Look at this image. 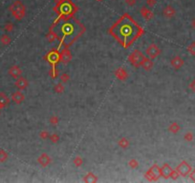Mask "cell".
<instances>
[{
	"mask_svg": "<svg viewBox=\"0 0 195 183\" xmlns=\"http://www.w3.org/2000/svg\"><path fill=\"white\" fill-rule=\"evenodd\" d=\"M143 58H145V56H143L142 51H140L139 50H135L130 54V56H128V60L134 67H139L141 66Z\"/></svg>",
	"mask_w": 195,
	"mask_h": 183,
	"instance_id": "cell-1",
	"label": "cell"
},
{
	"mask_svg": "<svg viewBox=\"0 0 195 183\" xmlns=\"http://www.w3.org/2000/svg\"><path fill=\"white\" fill-rule=\"evenodd\" d=\"M161 53V51L159 49V47L157 46L156 44H150L149 46L147 47V49L145 51V54H146V56L150 59H154V58H156L157 56H159Z\"/></svg>",
	"mask_w": 195,
	"mask_h": 183,
	"instance_id": "cell-2",
	"label": "cell"
},
{
	"mask_svg": "<svg viewBox=\"0 0 195 183\" xmlns=\"http://www.w3.org/2000/svg\"><path fill=\"white\" fill-rule=\"evenodd\" d=\"M15 8L13 10V15L15 16L16 19H21L25 15V8L24 6L21 4L20 2H16L15 4Z\"/></svg>",
	"mask_w": 195,
	"mask_h": 183,
	"instance_id": "cell-3",
	"label": "cell"
},
{
	"mask_svg": "<svg viewBox=\"0 0 195 183\" xmlns=\"http://www.w3.org/2000/svg\"><path fill=\"white\" fill-rule=\"evenodd\" d=\"M190 170H191V168H190L189 165L187 164L186 161H183V162H181L179 165H178L176 171L179 173V175H183V177H186L187 175L189 174Z\"/></svg>",
	"mask_w": 195,
	"mask_h": 183,
	"instance_id": "cell-4",
	"label": "cell"
},
{
	"mask_svg": "<svg viewBox=\"0 0 195 183\" xmlns=\"http://www.w3.org/2000/svg\"><path fill=\"white\" fill-rule=\"evenodd\" d=\"M37 162L41 167H47L51 162H52V158H51L47 154L43 153L41 154L37 158Z\"/></svg>",
	"mask_w": 195,
	"mask_h": 183,
	"instance_id": "cell-5",
	"label": "cell"
},
{
	"mask_svg": "<svg viewBox=\"0 0 195 183\" xmlns=\"http://www.w3.org/2000/svg\"><path fill=\"white\" fill-rule=\"evenodd\" d=\"M29 85V82L28 80L25 78V77H18L17 80L15 81V86L16 88H17L18 90H20V91H22V90H25L27 87H28Z\"/></svg>",
	"mask_w": 195,
	"mask_h": 183,
	"instance_id": "cell-6",
	"label": "cell"
},
{
	"mask_svg": "<svg viewBox=\"0 0 195 183\" xmlns=\"http://www.w3.org/2000/svg\"><path fill=\"white\" fill-rule=\"evenodd\" d=\"M12 99L13 102L16 103V104H20V103H22L24 100H25V95H24L20 91H17V92H15L12 95Z\"/></svg>",
	"mask_w": 195,
	"mask_h": 183,
	"instance_id": "cell-7",
	"label": "cell"
},
{
	"mask_svg": "<svg viewBox=\"0 0 195 183\" xmlns=\"http://www.w3.org/2000/svg\"><path fill=\"white\" fill-rule=\"evenodd\" d=\"M153 62H152V59H150L148 57H145L143 58V60L142 61L141 63V66L142 68L145 71H150L151 69L153 68Z\"/></svg>",
	"mask_w": 195,
	"mask_h": 183,
	"instance_id": "cell-8",
	"label": "cell"
},
{
	"mask_svg": "<svg viewBox=\"0 0 195 183\" xmlns=\"http://www.w3.org/2000/svg\"><path fill=\"white\" fill-rule=\"evenodd\" d=\"M9 74L11 77H13V78H18L19 77H21L22 74V70L20 69L18 66H13L10 68L9 70Z\"/></svg>",
	"mask_w": 195,
	"mask_h": 183,
	"instance_id": "cell-9",
	"label": "cell"
},
{
	"mask_svg": "<svg viewBox=\"0 0 195 183\" xmlns=\"http://www.w3.org/2000/svg\"><path fill=\"white\" fill-rule=\"evenodd\" d=\"M175 15V10H174L171 6H166L163 10V15L166 18H171L172 16Z\"/></svg>",
	"mask_w": 195,
	"mask_h": 183,
	"instance_id": "cell-10",
	"label": "cell"
},
{
	"mask_svg": "<svg viewBox=\"0 0 195 183\" xmlns=\"http://www.w3.org/2000/svg\"><path fill=\"white\" fill-rule=\"evenodd\" d=\"M184 65V60L180 56H175L171 59V66L174 69H180Z\"/></svg>",
	"mask_w": 195,
	"mask_h": 183,
	"instance_id": "cell-11",
	"label": "cell"
},
{
	"mask_svg": "<svg viewBox=\"0 0 195 183\" xmlns=\"http://www.w3.org/2000/svg\"><path fill=\"white\" fill-rule=\"evenodd\" d=\"M71 58H72L71 53L67 49H65L62 53L60 54V59H61V61H62L64 64L69 63L70 60H71Z\"/></svg>",
	"mask_w": 195,
	"mask_h": 183,
	"instance_id": "cell-12",
	"label": "cell"
},
{
	"mask_svg": "<svg viewBox=\"0 0 195 183\" xmlns=\"http://www.w3.org/2000/svg\"><path fill=\"white\" fill-rule=\"evenodd\" d=\"M115 74H116V77H117V78L120 79V80H125L128 77L127 72H126V71L122 68L118 69V70L115 72Z\"/></svg>",
	"mask_w": 195,
	"mask_h": 183,
	"instance_id": "cell-13",
	"label": "cell"
},
{
	"mask_svg": "<svg viewBox=\"0 0 195 183\" xmlns=\"http://www.w3.org/2000/svg\"><path fill=\"white\" fill-rule=\"evenodd\" d=\"M141 15H142V16L145 20H150V19L153 18V13L150 11L149 9L145 8V7L142 8V10H141Z\"/></svg>",
	"mask_w": 195,
	"mask_h": 183,
	"instance_id": "cell-14",
	"label": "cell"
},
{
	"mask_svg": "<svg viewBox=\"0 0 195 183\" xmlns=\"http://www.w3.org/2000/svg\"><path fill=\"white\" fill-rule=\"evenodd\" d=\"M172 169L170 168V166L168 164H164V166L161 168V172H162V177H164L165 178H168L169 175L171 173Z\"/></svg>",
	"mask_w": 195,
	"mask_h": 183,
	"instance_id": "cell-15",
	"label": "cell"
},
{
	"mask_svg": "<svg viewBox=\"0 0 195 183\" xmlns=\"http://www.w3.org/2000/svg\"><path fill=\"white\" fill-rule=\"evenodd\" d=\"M83 180L85 182H97L98 177L96 175H94L93 173H88V174L83 177Z\"/></svg>",
	"mask_w": 195,
	"mask_h": 183,
	"instance_id": "cell-16",
	"label": "cell"
},
{
	"mask_svg": "<svg viewBox=\"0 0 195 183\" xmlns=\"http://www.w3.org/2000/svg\"><path fill=\"white\" fill-rule=\"evenodd\" d=\"M118 145L121 148H122V149H127L130 145V142L126 137H122V138H120V140L118 141Z\"/></svg>",
	"mask_w": 195,
	"mask_h": 183,
	"instance_id": "cell-17",
	"label": "cell"
},
{
	"mask_svg": "<svg viewBox=\"0 0 195 183\" xmlns=\"http://www.w3.org/2000/svg\"><path fill=\"white\" fill-rule=\"evenodd\" d=\"M145 178L147 179V180H149V181H156V180H158V177H156L155 175L153 174V173L151 172V170H149L145 173Z\"/></svg>",
	"mask_w": 195,
	"mask_h": 183,
	"instance_id": "cell-18",
	"label": "cell"
},
{
	"mask_svg": "<svg viewBox=\"0 0 195 183\" xmlns=\"http://www.w3.org/2000/svg\"><path fill=\"white\" fill-rule=\"evenodd\" d=\"M9 103V98L5 94H0V109Z\"/></svg>",
	"mask_w": 195,
	"mask_h": 183,
	"instance_id": "cell-19",
	"label": "cell"
},
{
	"mask_svg": "<svg viewBox=\"0 0 195 183\" xmlns=\"http://www.w3.org/2000/svg\"><path fill=\"white\" fill-rule=\"evenodd\" d=\"M150 170H151V172L153 173L154 175H156L157 177H160L161 175H162V172H161V167H159L158 165H153V166L150 168Z\"/></svg>",
	"mask_w": 195,
	"mask_h": 183,
	"instance_id": "cell-20",
	"label": "cell"
},
{
	"mask_svg": "<svg viewBox=\"0 0 195 183\" xmlns=\"http://www.w3.org/2000/svg\"><path fill=\"white\" fill-rule=\"evenodd\" d=\"M179 130H180V126L178 125L177 123H171L169 125V127H168V131L170 133H172V134H177L178 132H179Z\"/></svg>",
	"mask_w": 195,
	"mask_h": 183,
	"instance_id": "cell-21",
	"label": "cell"
},
{
	"mask_svg": "<svg viewBox=\"0 0 195 183\" xmlns=\"http://www.w3.org/2000/svg\"><path fill=\"white\" fill-rule=\"evenodd\" d=\"M64 90H65V88H64L62 83H57L55 85V87H54V91L56 92L57 94H62L64 92Z\"/></svg>",
	"mask_w": 195,
	"mask_h": 183,
	"instance_id": "cell-22",
	"label": "cell"
},
{
	"mask_svg": "<svg viewBox=\"0 0 195 183\" xmlns=\"http://www.w3.org/2000/svg\"><path fill=\"white\" fill-rule=\"evenodd\" d=\"M73 162H74V164H75V166H77V167H80L81 165H82V163H83V159H82V157H76L74 158V160H73Z\"/></svg>",
	"mask_w": 195,
	"mask_h": 183,
	"instance_id": "cell-23",
	"label": "cell"
},
{
	"mask_svg": "<svg viewBox=\"0 0 195 183\" xmlns=\"http://www.w3.org/2000/svg\"><path fill=\"white\" fill-rule=\"evenodd\" d=\"M49 139L51 140V142L57 143L59 141V136L57 134H50Z\"/></svg>",
	"mask_w": 195,
	"mask_h": 183,
	"instance_id": "cell-24",
	"label": "cell"
},
{
	"mask_svg": "<svg viewBox=\"0 0 195 183\" xmlns=\"http://www.w3.org/2000/svg\"><path fill=\"white\" fill-rule=\"evenodd\" d=\"M128 166L131 169H137L139 167V162L136 159H131L128 161Z\"/></svg>",
	"mask_w": 195,
	"mask_h": 183,
	"instance_id": "cell-25",
	"label": "cell"
},
{
	"mask_svg": "<svg viewBox=\"0 0 195 183\" xmlns=\"http://www.w3.org/2000/svg\"><path fill=\"white\" fill-rule=\"evenodd\" d=\"M49 56H50V60H51V61L56 62V61L59 60V58L60 57V54H59L57 53H56V51H54V53H52V54H49Z\"/></svg>",
	"mask_w": 195,
	"mask_h": 183,
	"instance_id": "cell-26",
	"label": "cell"
},
{
	"mask_svg": "<svg viewBox=\"0 0 195 183\" xmlns=\"http://www.w3.org/2000/svg\"><path fill=\"white\" fill-rule=\"evenodd\" d=\"M69 79H70V75L66 74V72H64V74L60 75V80L62 83H67V82L69 81Z\"/></svg>",
	"mask_w": 195,
	"mask_h": 183,
	"instance_id": "cell-27",
	"label": "cell"
},
{
	"mask_svg": "<svg viewBox=\"0 0 195 183\" xmlns=\"http://www.w3.org/2000/svg\"><path fill=\"white\" fill-rule=\"evenodd\" d=\"M39 136H40V138H41V139L45 140V139L49 138L50 134L48 133V131H41V132L39 133Z\"/></svg>",
	"mask_w": 195,
	"mask_h": 183,
	"instance_id": "cell-28",
	"label": "cell"
},
{
	"mask_svg": "<svg viewBox=\"0 0 195 183\" xmlns=\"http://www.w3.org/2000/svg\"><path fill=\"white\" fill-rule=\"evenodd\" d=\"M1 42H2V44H4V45H9L10 43H11V38H10V36H8V35H3L2 37H1Z\"/></svg>",
	"mask_w": 195,
	"mask_h": 183,
	"instance_id": "cell-29",
	"label": "cell"
},
{
	"mask_svg": "<svg viewBox=\"0 0 195 183\" xmlns=\"http://www.w3.org/2000/svg\"><path fill=\"white\" fill-rule=\"evenodd\" d=\"M49 74L52 78H57V77L59 75V71H57L56 68H53V69H51L50 70Z\"/></svg>",
	"mask_w": 195,
	"mask_h": 183,
	"instance_id": "cell-30",
	"label": "cell"
},
{
	"mask_svg": "<svg viewBox=\"0 0 195 183\" xmlns=\"http://www.w3.org/2000/svg\"><path fill=\"white\" fill-rule=\"evenodd\" d=\"M8 158V154L5 151L0 150V162H4Z\"/></svg>",
	"mask_w": 195,
	"mask_h": 183,
	"instance_id": "cell-31",
	"label": "cell"
},
{
	"mask_svg": "<svg viewBox=\"0 0 195 183\" xmlns=\"http://www.w3.org/2000/svg\"><path fill=\"white\" fill-rule=\"evenodd\" d=\"M59 117H57V116H53L50 118V123L52 124V125H54V126L57 125V123H59Z\"/></svg>",
	"mask_w": 195,
	"mask_h": 183,
	"instance_id": "cell-32",
	"label": "cell"
},
{
	"mask_svg": "<svg viewBox=\"0 0 195 183\" xmlns=\"http://www.w3.org/2000/svg\"><path fill=\"white\" fill-rule=\"evenodd\" d=\"M178 175H179V173H178L177 171H171V173H170L169 175V177H171L172 179H177Z\"/></svg>",
	"mask_w": 195,
	"mask_h": 183,
	"instance_id": "cell-33",
	"label": "cell"
},
{
	"mask_svg": "<svg viewBox=\"0 0 195 183\" xmlns=\"http://www.w3.org/2000/svg\"><path fill=\"white\" fill-rule=\"evenodd\" d=\"M187 50H189V51L190 54H192L193 56H194V54H195V43L191 44L190 46L189 47V49H187Z\"/></svg>",
	"mask_w": 195,
	"mask_h": 183,
	"instance_id": "cell-34",
	"label": "cell"
},
{
	"mask_svg": "<svg viewBox=\"0 0 195 183\" xmlns=\"http://www.w3.org/2000/svg\"><path fill=\"white\" fill-rule=\"evenodd\" d=\"M137 0H125V3L128 6H134L136 4Z\"/></svg>",
	"mask_w": 195,
	"mask_h": 183,
	"instance_id": "cell-35",
	"label": "cell"
},
{
	"mask_svg": "<svg viewBox=\"0 0 195 183\" xmlns=\"http://www.w3.org/2000/svg\"><path fill=\"white\" fill-rule=\"evenodd\" d=\"M146 3L149 7H153L156 4V0H146Z\"/></svg>",
	"mask_w": 195,
	"mask_h": 183,
	"instance_id": "cell-36",
	"label": "cell"
},
{
	"mask_svg": "<svg viewBox=\"0 0 195 183\" xmlns=\"http://www.w3.org/2000/svg\"><path fill=\"white\" fill-rule=\"evenodd\" d=\"M185 138H186V140H191L192 139V136H191V134H187L185 136Z\"/></svg>",
	"mask_w": 195,
	"mask_h": 183,
	"instance_id": "cell-37",
	"label": "cell"
},
{
	"mask_svg": "<svg viewBox=\"0 0 195 183\" xmlns=\"http://www.w3.org/2000/svg\"><path fill=\"white\" fill-rule=\"evenodd\" d=\"M6 30H8L9 32H11V31L13 30V25L11 23H9L8 25H7V27H6Z\"/></svg>",
	"mask_w": 195,
	"mask_h": 183,
	"instance_id": "cell-38",
	"label": "cell"
},
{
	"mask_svg": "<svg viewBox=\"0 0 195 183\" xmlns=\"http://www.w3.org/2000/svg\"><path fill=\"white\" fill-rule=\"evenodd\" d=\"M189 87H190V89H191V90H193V91H195V81L191 82L190 85H189Z\"/></svg>",
	"mask_w": 195,
	"mask_h": 183,
	"instance_id": "cell-39",
	"label": "cell"
},
{
	"mask_svg": "<svg viewBox=\"0 0 195 183\" xmlns=\"http://www.w3.org/2000/svg\"><path fill=\"white\" fill-rule=\"evenodd\" d=\"M190 177H191V178H192V179H193V180L195 181V170H194V171H193L192 173H191Z\"/></svg>",
	"mask_w": 195,
	"mask_h": 183,
	"instance_id": "cell-40",
	"label": "cell"
},
{
	"mask_svg": "<svg viewBox=\"0 0 195 183\" xmlns=\"http://www.w3.org/2000/svg\"><path fill=\"white\" fill-rule=\"evenodd\" d=\"M97 1H100V2H101V1H102V0H97Z\"/></svg>",
	"mask_w": 195,
	"mask_h": 183,
	"instance_id": "cell-41",
	"label": "cell"
}]
</instances>
